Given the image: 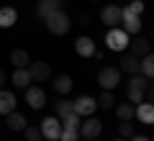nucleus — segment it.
Instances as JSON below:
<instances>
[{"instance_id":"obj_7","label":"nucleus","mask_w":154,"mask_h":141,"mask_svg":"<svg viewBox=\"0 0 154 141\" xmlns=\"http://www.w3.org/2000/svg\"><path fill=\"white\" fill-rule=\"evenodd\" d=\"M126 51L141 59L144 54H149V51H152V41H149V36H141V33H136V36H131V38H128Z\"/></svg>"},{"instance_id":"obj_19","label":"nucleus","mask_w":154,"mask_h":141,"mask_svg":"<svg viewBox=\"0 0 154 141\" xmlns=\"http://www.w3.org/2000/svg\"><path fill=\"white\" fill-rule=\"evenodd\" d=\"M18 21V11L11 5H3L0 8V28H13Z\"/></svg>"},{"instance_id":"obj_5","label":"nucleus","mask_w":154,"mask_h":141,"mask_svg":"<svg viewBox=\"0 0 154 141\" xmlns=\"http://www.w3.org/2000/svg\"><path fill=\"white\" fill-rule=\"evenodd\" d=\"M41 136H44V141H59V133H62V121L57 118V115H46L44 121H41Z\"/></svg>"},{"instance_id":"obj_17","label":"nucleus","mask_w":154,"mask_h":141,"mask_svg":"<svg viewBox=\"0 0 154 141\" xmlns=\"http://www.w3.org/2000/svg\"><path fill=\"white\" fill-rule=\"evenodd\" d=\"M51 85H54V92H57V95L67 98V95L72 92V87H75V82H72V77H69V75H57Z\"/></svg>"},{"instance_id":"obj_31","label":"nucleus","mask_w":154,"mask_h":141,"mask_svg":"<svg viewBox=\"0 0 154 141\" xmlns=\"http://www.w3.org/2000/svg\"><path fill=\"white\" fill-rule=\"evenodd\" d=\"M59 141H80V133H77V131H64V128H62Z\"/></svg>"},{"instance_id":"obj_33","label":"nucleus","mask_w":154,"mask_h":141,"mask_svg":"<svg viewBox=\"0 0 154 141\" xmlns=\"http://www.w3.org/2000/svg\"><path fill=\"white\" fill-rule=\"evenodd\" d=\"M80 23H82V26H88V23H90V13H82V16H80Z\"/></svg>"},{"instance_id":"obj_8","label":"nucleus","mask_w":154,"mask_h":141,"mask_svg":"<svg viewBox=\"0 0 154 141\" xmlns=\"http://www.w3.org/2000/svg\"><path fill=\"white\" fill-rule=\"evenodd\" d=\"M26 105L31 110H41L46 105V92L44 87H38V85H28L26 87Z\"/></svg>"},{"instance_id":"obj_14","label":"nucleus","mask_w":154,"mask_h":141,"mask_svg":"<svg viewBox=\"0 0 154 141\" xmlns=\"http://www.w3.org/2000/svg\"><path fill=\"white\" fill-rule=\"evenodd\" d=\"M75 51H77L80 57H85V59H93V54L98 51V46H95V41H93L90 36H80V38L75 41Z\"/></svg>"},{"instance_id":"obj_36","label":"nucleus","mask_w":154,"mask_h":141,"mask_svg":"<svg viewBox=\"0 0 154 141\" xmlns=\"http://www.w3.org/2000/svg\"><path fill=\"white\" fill-rule=\"evenodd\" d=\"M85 141H98V139H85Z\"/></svg>"},{"instance_id":"obj_29","label":"nucleus","mask_w":154,"mask_h":141,"mask_svg":"<svg viewBox=\"0 0 154 141\" xmlns=\"http://www.w3.org/2000/svg\"><path fill=\"white\" fill-rule=\"evenodd\" d=\"M136 133V131H134V126L128 123V121H121V123H118V136H121V139H131V136Z\"/></svg>"},{"instance_id":"obj_12","label":"nucleus","mask_w":154,"mask_h":141,"mask_svg":"<svg viewBox=\"0 0 154 141\" xmlns=\"http://www.w3.org/2000/svg\"><path fill=\"white\" fill-rule=\"evenodd\" d=\"M100 21H103L108 28L121 26V5H113V3L103 5V11H100Z\"/></svg>"},{"instance_id":"obj_11","label":"nucleus","mask_w":154,"mask_h":141,"mask_svg":"<svg viewBox=\"0 0 154 141\" xmlns=\"http://www.w3.org/2000/svg\"><path fill=\"white\" fill-rule=\"evenodd\" d=\"M100 131H103V123H100L98 118H93V115H88V121H80L77 133L82 136V139H98Z\"/></svg>"},{"instance_id":"obj_25","label":"nucleus","mask_w":154,"mask_h":141,"mask_svg":"<svg viewBox=\"0 0 154 141\" xmlns=\"http://www.w3.org/2000/svg\"><path fill=\"white\" fill-rule=\"evenodd\" d=\"M113 110H116V118L118 121H131L134 118V105L131 103H118Z\"/></svg>"},{"instance_id":"obj_22","label":"nucleus","mask_w":154,"mask_h":141,"mask_svg":"<svg viewBox=\"0 0 154 141\" xmlns=\"http://www.w3.org/2000/svg\"><path fill=\"white\" fill-rule=\"evenodd\" d=\"M28 62H31V57H28L26 49H13L11 51V64L16 67V69H21V67H28Z\"/></svg>"},{"instance_id":"obj_30","label":"nucleus","mask_w":154,"mask_h":141,"mask_svg":"<svg viewBox=\"0 0 154 141\" xmlns=\"http://www.w3.org/2000/svg\"><path fill=\"white\" fill-rule=\"evenodd\" d=\"M126 11H128V13H134V16H141V13H144V3H141V0H131Z\"/></svg>"},{"instance_id":"obj_18","label":"nucleus","mask_w":154,"mask_h":141,"mask_svg":"<svg viewBox=\"0 0 154 141\" xmlns=\"http://www.w3.org/2000/svg\"><path fill=\"white\" fill-rule=\"evenodd\" d=\"M118 69H121V75H139V57L123 54L118 59Z\"/></svg>"},{"instance_id":"obj_28","label":"nucleus","mask_w":154,"mask_h":141,"mask_svg":"<svg viewBox=\"0 0 154 141\" xmlns=\"http://www.w3.org/2000/svg\"><path fill=\"white\" fill-rule=\"evenodd\" d=\"M23 133H26V141H44V136H41V128H38V126H26Z\"/></svg>"},{"instance_id":"obj_34","label":"nucleus","mask_w":154,"mask_h":141,"mask_svg":"<svg viewBox=\"0 0 154 141\" xmlns=\"http://www.w3.org/2000/svg\"><path fill=\"white\" fill-rule=\"evenodd\" d=\"M5 82H8V77H5V72H3V69H0V87H3V85H5Z\"/></svg>"},{"instance_id":"obj_13","label":"nucleus","mask_w":154,"mask_h":141,"mask_svg":"<svg viewBox=\"0 0 154 141\" xmlns=\"http://www.w3.org/2000/svg\"><path fill=\"white\" fill-rule=\"evenodd\" d=\"M134 118H139L144 126H152L154 123V105L152 103H139V105H134Z\"/></svg>"},{"instance_id":"obj_26","label":"nucleus","mask_w":154,"mask_h":141,"mask_svg":"<svg viewBox=\"0 0 154 141\" xmlns=\"http://www.w3.org/2000/svg\"><path fill=\"white\" fill-rule=\"evenodd\" d=\"M59 121H62V128L64 131H77L80 128V115H77L75 110H72L69 115H64V118H59Z\"/></svg>"},{"instance_id":"obj_24","label":"nucleus","mask_w":154,"mask_h":141,"mask_svg":"<svg viewBox=\"0 0 154 141\" xmlns=\"http://www.w3.org/2000/svg\"><path fill=\"white\" fill-rule=\"evenodd\" d=\"M139 72H141L144 77H149V80H152V75H154V57H152V51H149V54H144L141 59H139Z\"/></svg>"},{"instance_id":"obj_32","label":"nucleus","mask_w":154,"mask_h":141,"mask_svg":"<svg viewBox=\"0 0 154 141\" xmlns=\"http://www.w3.org/2000/svg\"><path fill=\"white\" fill-rule=\"evenodd\" d=\"M128 141H152V139H149V136H139V133H134Z\"/></svg>"},{"instance_id":"obj_37","label":"nucleus","mask_w":154,"mask_h":141,"mask_svg":"<svg viewBox=\"0 0 154 141\" xmlns=\"http://www.w3.org/2000/svg\"><path fill=\"white\" fill-rule=\"evenodd\" d=\"M95 3H98V0H95Z\"/></svg>"},{"instance_id":"obj_16","label":"nucleus","mask_w":154,"mask_h":141,"mask_svg":"<svg viewBox=\"0 0 154 141\" xmlns=\"http://www.w3.org/2000/svg\"><path fill=\"white\" fill-rule=\"evenodd\" d=\"M62 3H64V0H38V3H36V16L44 21L49 13L62 11Z\"/></svg>"},{"instance_id":"obj_23","label":"nucleus","mask_w":154,"mask_h":141,"mask_svg":"<svg viewBox=\"0 0 154 141\" xmlns=\"http://www.w3.org/2000/svg\"><path fill=\"white\" fill-rule=\"evenodd\" d=\"M11 82H13L16 87H21V90H26V87L31 85V77H28V69H26V67L16 69V72H13V77H11Z\"/></svg>"},{"instance_id":"obj_20","label":"nucleus","mask_w":154,"mask_h":141,"mask_svg":"<svg viewBox=\"0 0 154 141\" xmlns=\"http://www.w3.org/2000/svg\"><path fill=\"white\" fill-rule=\"evenodd\" d=\"M5 126L11 131H23L28 126V121H26V115L23 113H18V110H13V113H8L5 115Z\"/></svg>"},{"instance_id":"obj_15","label":"nucleus","mask_w":154,"mask_h":141,"mask_svg":"<svg viewBox=\"0 0 154 141\" xmlns=\"http://www.w3.org/2000/svg\"><path fill=\"white\" fill-rule=\"evenodd\" d=\"M16 105H18V100H16V92L5 90V87H0V115H8V113H13V110H16Z\"/></svg>"},{"instance_id":"obj_2","label":"nucleus","mask_w":154,"mask_h":141,"mask_svg":"<svg viewBox=\"0 0 154 141\" xmlns=\"http://www.w3.org/2000/svg\"><path fill=\"white\" fill-rule=\"evenodd\" d=\"M44 23H46V28H49V33H54V36H67L69 28H72V18L67 16L64 11L49 13V16L44 18Z\"/></svg>"},{"instance_id":"obj_35","label":"nucleus","mask_w":154,"mask_h":141,"mask_svg":"<svg viewBox=\"0 0 154 141\" xmlns=\"http://www.w3.org/2000/svg\"><path fill=\"white\" fill-rule=\"evenodd\" d=\"M113 141H126V139H121V136H118V139H113Z\"/></svg>"},{"instance_id":"obj_10","label":"nucleus","mask_w":154,"mask_h":141,"mask_svg":"<svg viewBox=\"0 0 154 141\" xmlns=\"http://www.w3.org/2000/svg\"><path fill=\"white\" fill-rule=\"evenodd\" d=\"M28 77H31V82H44L51 77V67L49 62H28Z\"/></svg>"},{"instance_id":"obj_27","label":"nucleus","mask_w":154,"mask_h":141,"mask_svg":"<svg viewBox=\"0 0 154 141\" xmlns=\"http://www.w3.org/2000/svg\"><path fill=\"white\" fill-rule=\"evenodd\" d=\"M69 113H72V100L62 98L59 103H54V115L57 118H64V115H69Z\"/></svg>"},{"instance_id":"obj_3","label":"nucleus","mask_w":154,"mask_h":141,"mask_svg":"<svg viewBox=\"0 0 154 141\" xmlns=\"http://www.w3.org/2000/svg\"><path fill=\"white\" fill-rule=\"evenodd\" d=\"M128 33L123 31L121 26H116V28H108V33H105V46H108L110 51H118V54H123L128 46Z\"/></svg>"},{"instance_id":"obj_1","label":"nucleus","mask_w":154,"mask_h":141,"mask_svg":"<svg viewBox=\"0 0 154 141\" xmlns=\"http://www.w3.org/2000/svg\"><path fill=\"white\" fill-rule=\"evenodd\" d=\"M126 95H128V103H144L146 98H152V80L144 75H131L126 85Z\"/></svg>"},{"instance_id":"obj_21","label":"nucleus","mask_w":154,"mask_h":141,"mask_svg":"<svg viewBox=\"0 0 154 141\" xmlns=\"http://www.w3.org/2000/svg\"><path fill=\"white\" fill-rule=\"evenodd\" d=\"M95 103H98V108H103V110H113L118 100H116L113 90H103V92L98 95V98H95Z\"/></svg>"},{"instance_id":"obj_6","label":"nucleus","mask_w":154,"mask_h":141,"mask_svg":"<svg viewBox=\"0 0 154 141\" xmlns=\"http://www.w3.org/2000/svg\"><path fill=\"white\" fill-rule=\"evenodd\" d=\"M72 110H75L80 118H88V115H93L95 110H98V103H95L93 95H80L77 100H72Z\"/></svg>"},{"instance_id":"obj_9","label":"nucleus","mask_w":154,"mask_h":141,"mask_svg":"<svg viewBox=\"0 0 154 141\" xmlns=\"http://www.w3.org/2000/svg\"><path fill=\"white\" fill-rule=\"evenodd\" d=\"M121 28L128 33V36L141 33V16H134V13L126 11V8H121Z\"/></svg>"},{"instance_id":"obj_4","label":"nucleus","mask_w":154,"mask_h":141,"mask_svg":"<svg viewBox=\"0 0 154 141\" xmlns=\"http://www.w3.org/2000/svg\"><path fill=\"white\" fill-rule=\"evenodd\" d=\"M118 82H121V69L118 67H103L98 72V85L103 90H116Z\"/></svg>"}]
</instances>
